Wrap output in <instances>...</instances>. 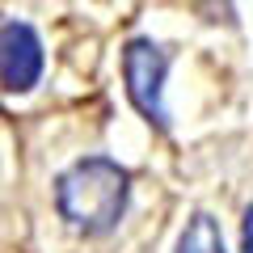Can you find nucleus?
<instances>
[{
  "mask_svg": "<svg viewBox=\"0 0 253 253\" xmlns=\"http://www.w3.org/2000/svg\"><path fill=\"white\" fill-rule=\"evenodd\" d=\"M126 194H131V173L118 161H106V156L76 161L55 181V207H59V215L89 236L110 232L123 219Z\"/></svg>",
  "mask_w": 253,
  "mask_h": 253,
  "instance_id": "f257e3e1",
  "label": "nucleus"
},
{
  "mask_svg": "<svg viewBox=\"0 0 253 253\" xmlns=\"http://www.w3.org/2000/svg\"><path fill=\"white\" fill-rule=\"evenodd\" d=\"M165 72H169V55L148 38H131L123 51V76H126V97L148 123L169 126L165 110Z\"/></svg>",
  "mask_w": 253,
  "mask_h": 253,
  "instance_id": "f03ea898",
  "label": "nucleus"
},
{
  "mask_svg": "<svg viewBox=\"0 0 253 253\" xmlns=\"http://www.w3.org/2000/svg\"><path fill=\"white\" fill-rule=\"evenodd\" d=\"M42 76V42L30 26H4L0 30V84L9 93H26Z\"/></svg>",
  "mask_w": 253,
  "mask_h": 253,
  "instance_id": "7ed1b4c3",
  "label": "nucleus"
},
{
  "mask_svg": "<svg viewBox=\"0 0 253 253\" xmlns=\"http://www.w3.org/2000/svg\"><path fill=\"white\" fill-rule=\"evenodd\" d=\"M177 253H224V241H219V228L211 215H190L186 228L177 236Z\"/></svg>",
  "mask_w": 253,
  "mask_h": 253,
  "instance_id": "20e7f679",
  "label": "nucleus"
},
{
  "mask_svg": "<svg viewBox=\"0 0 253 253\" xmlns=\"http://www.w3.org/2000/svg\"><path fill=\"white\" fill-rule=\"evenodd\" d=\"M241 241H245V253H253V207L245 211V232H241Z\"/></svg>",
  "mask_w": 253,
  "mask_h": 253,
  "instance_id": "39448f33",
  "label": "nucleus"
}]
</instances>
